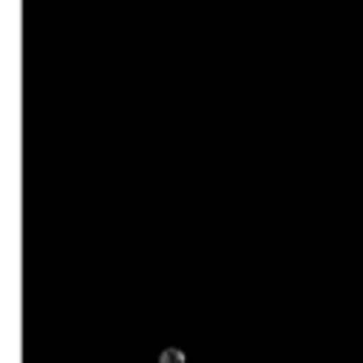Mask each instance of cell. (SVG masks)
I'll return each instance as SVG.
<instances>
[{"label":"cell","instance_id":"obj_1","mask_svg":"<svg viewBox=\"0 0 363 363\" xmlns=\"http://www.w3.org/2000/svg\"><path fill=\"white\" fill-rule=\"evenodd\" d=\"M159 363H187V357H184V352H182V349L167 346V349L159 354Z\"/></svg>","mask_w":363,"mask_h":363}]
</instances>
